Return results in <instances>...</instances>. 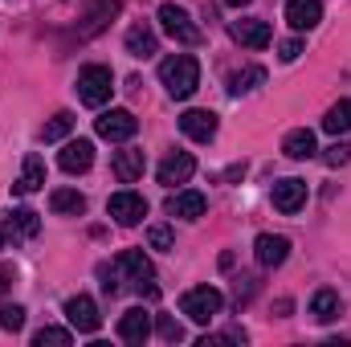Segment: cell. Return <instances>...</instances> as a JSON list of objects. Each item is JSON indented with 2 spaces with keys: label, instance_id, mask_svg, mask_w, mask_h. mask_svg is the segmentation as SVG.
Wrapping results in <instances>:
<instances>
[{
  "label": "cell",
  "instance_id": "obj_32",
  "mask_svg": "<svg viewBox=\"0 0 351 347\" xmlns=\"http://www.w3.org/2000/svg\"><path fill=\"white\" fill-rule=\"evenodd\" d=\"M245 339H250V335H245L241 327H229L225 335H204V339H200V347H217V344H245Z\"/></svg>",
  "mask_w": 351,
  "mask_h": 347
},
{
  "label": "cell",
  "instance_id": "obj_15",
  "mask_svg": "<svg viewBox=\"0 0 351 347\" xmlns=\"http://www.w3.org/2000/svg\"><path fill=\"white\" fill-rule=\"evenodd\" d=\"M286 21H290V29L311 33L323 21V0H290L286 4Z\"/></svg>",
  "mask_w": 351,
  "mask_h": 347
},
{
  "label": "cell",
  "instance_id": "obj_28",
  "mask_svg": "<svg viewBox=\"0 0 351 347\" xmlns=\"http://www.w3.org/2000/svg\"><path fill=\"white\" fill-rule=\"evenodd\" d=\"M70 331H62V327H41L37 335H33V347H70Z\"/></svg>",
  "mask_w": 351,
  "mask_h": 347
},
{
  "label": "cell",
  "instance_id": "obj_36",
  "mask_svg": "<svg viewBox=\"0 0 351 347\" xmlns=\"http://www.w3.org/2000/svg\"><path fill=\"white\" fill-rule=\"evenodd\" d=\"M12 278H16V274H12V265H0V298L8 294V286H12Z\"/></svg>",
  "mask_w": 351,
  "mask_h": 347
},
{
  "label": "cell",
  "instance_id": "obj_20",
  "mask_svg": "<svg viewBox=\"0 0 351 347\" xmlns=\"http://www.w3.org/2000/svg\"><path fill=\"white\" fill-rule=\"evenodd\" d=\"M204 208H208L204 192H176L168 200V213L180 217V221H196V217H204Z\"/></svg>",
  "mask_w": 351,
  "mask_h": 347
},
{
  "label": "cell",
  "instance_id": "obj_4",
  "mask_svg": "<svg viewBox=\"0 0 351 347\" xmlns=\"http://www.w3.org/2000/svg\"><path fill=\"white\" fill-rule=\"evenodd\" d=\"M110 90H114L110 66H82V70H78V98H82L86 106L110 102Z\"/></svg>",
  "mask_w": 351,
  "mask_h": 347
},
{
  "label": "cell",
  "instance_id": "obj_18",
  "mask_svg": "<svg viewBox=\"0 0 351 347\" xmlns=\"http://www.w3.org/2000/svg\"><path fill=\"white\" fill-rule=\"evenodd\" d=\"M4 229H8V237H12V241H29V237H37V233H41V217H37L33 208H12V213H8V221H4Z\"/></svg>",
  "mask_w": 351,
  "mask_h": 347
},
{
  "label": "cell",
  "instance_id": "obj_23",
  "mask_svg": "<svg viewBox=\"0 0 351 347\" xmlns=\"http://www.w3.org/2000/svg\"><path fill=\"white\" fill-rule=\"evenodd\" d=\"M282 152H286L290 160H311V156H319V143H315V131H306V127H298V131H290V135L282 139Z\"/></svg>",
  "mask_w": 351,
  "mask_h": 347
},
{
  "label": "cell",
  "instance_id": "obj_13",
  "mask_svg": "<svg viewBox=\"0 0 351 347\" xmlns=\"http://www.w3.org/2000/svg\"><path fill=\"white\" fill-rule=\"evenodd\" d=\"M192 172H196V160H192L188 152H172V156L160 164V172H156V176H160V184H164V188H176V184H188Z\"/></svg>",
  "mask_w": 351,
  "mask_h": 347
},
{
  "label": "cell",
  "instance_id": "obj_1",
  "mask_svg": "<svg viewBox=\"0 0 351 347\" xmlns=\"http://www.w3.org/2000/svg\"><path fill=\"white\" fill-rule=\"evenodd\" d=\"M152 278H156V270H152V261H147L143 250H123L110 265H102V290H106V294H123L127 286H135L139 294L156 298L160 290H156Z\"/></svg>",
  "mask_w": 351,
  "mask_h": 347
},
{
  "label": "cell",
  "instance_id": "obj_17",
  "mask_svg": "<svg viewBox=\"0 0 351 347\" xmlns=\"http://www.w3.org/2000/svg\"><path fill=\"white\" fill-rule=\"evenodd\" d=\"M110 168H114V176H119L123 184H135V180L143 176V168H147V156H143L139 147H123V152H114Z\"/></svg>",
  "mask_w": 351,
  "mask_h": 347
},
{
  "label": "cell",
  "instance_id": "obj_8",
  "mask_svg": "<svg viewBox=\"0 0 351 347\" xmlns=\"http://www.w3.org/2000/svg\"><path fill=\"white\" fill-rule=\"evenodd\" d=\"M66 319H70V327H78V331H86V335H94V331L102 327V315H98V307H94L90 294L66 298Z\"/></svg>",
  "mask_w": 351,
  "mask_h": 347
},
{
  "label": "cell",
  "instance_id": "obj_34",
  "mask_svg": "<svg viewBox=\"0 0 351 347\" xmlns=\"http://www.w3.org/2000/svg\"><path fill=\"white\" fill-rule=\"evenodd\" d=\"M147 241H152V250H172V229L168 225H152Z\"/></svg>",
  "mask_w": 351,
  "mask_h": 347
},
{
  "label": "cell",
  "instance_id": "obj_25",
  "mask_svg": "<svg viewBox=\"0 0 351 347\" xmlns=\"http://www.w3.org/2000/svg\"><path fill=\"white\" fill-rule=\"evenodd\" d=\"M114 12H119V0H94V4H90V12H86V25L78 29V37H94V33H98Z\"/></svg>",
  "mask_w": 351,
  "mask_h": 347
},
{
  "label": "cell",
  "instance_id": "obj_14",
  "mask_svg": "<svg viewBox=\"0 0 351 347\" xmlns=\"http://www.w3.org/2000/svg\"><path fill=\"white\" fill-rule=\"evenodd\" d=\"M180 131L188 139H196V143H208L217 135V115L213 110H184L180 115Z\"/></svg>",
  "mask_w": 351,
  "mask_h": 347
},
{
  "label": "cell",
  "instance_id": "obj_38",
  "mask_svg": "<svg viewBox=\"0 0 351 347\" xmlns=\"http://www.w3.org/2000/svg\"><path fill=\"white\" fill-rule=\"evenodd\" d=\"M4 237H8V229H4V221H0V250H4Z\"/></svg>",
  "mask_w": 351,
  "mask_h": 347
},
{
  "label": "cell",
  "instance_id": "obj_19",
  "mask_svg": "<svg viewBox=\"0 0 351 347\" xmlns=\"http://www.w3.org/2000/svg\"><path fill=\"white\" fill-rule=\"evenodd\" d=\"M41 184H45V160H41L37 152H29V156H25V168H21V180L12 184V192H16V196H29V192H37Z\"/></svg>",
  "mask_w": 351,
  "mask_h": 347
},
{
  "label": "cell",
  "instance_id": "obj_26",
  "mask_svg": "<svg viewBox=\"0 0 351 347\" xmlns=\"http://www.w3.org/2000/svg\"><path fill=\"white\" fill-rule=\"evenodd\" d=\"M323 131H327V135H343V131H351V98L335 102V106L327 110V119H323Z\"/></svg>",
  "mask_w": 351,
  "mask_h": 347
},
{
  "label": "cell",
  "instance_id": "obj_29",
  "mask_svg": "<svg viewBox=\"0 0 351 347\" xmlns=\"http://www.w3.org/2000/svg\"><path fill=\"white\" fill-rule=\"evenodd\" d=\"M258 82H265V70H262V66H250L245 74H233V86H229V94H245V90H254Z\"/></svg>",
  "mask_w": 351,
  "mask_h": 347
},
{
  "label": "cell",
  "instance_id": "obj_6",
  "mask_svg": "<svg viewBox=\"0 0 351 347\" xmlns=\"http://www.w3.org/2000/svg\"><path fill=\"white\" fill-rule=\"evenodd\" d=\"M94 131H98L102 139H110V143H127V139L139 131V119H135L131 110H102V115L94 119Z\"/></svg>",
  "mask_w": 351,
  "mask_h": 347
},
{
  "label": "cell",
  "instance_id": "obj_21",
  "mask_svg": "<svg viewBox=\"0 0 351 347\" xmlns=\"http://www.w3.org/2000/svg\"><path fill=\"white\" fill-rule=\"evenodd\" d=\"M156 49H160V37H156L152 25H131L127 29V53L131 58H152Z\"/></svg>",
  "mask_w": 351,
  "mask_h": 347
},
{
  "label": "cell",
  "instance_id": "obj_10",
  "mask_svg": "<svg viewBox=\"0 0 351 347\" xmlns=\"http://www.w3.org/2000/svg\"><path fill=\"white\" fill-rule=\"evenodd\" d=\"M302 204H306V184H302V180L290 176V180H278V184H274V208H278V213L294 217Z\"/></svg>",
  "mask_w": 351,
  "mask_h": 347
},
{
  "label": "cell",
  "instance_id": "obj_24",
  "mask_svg": "<svg viewBox=\"0 0 351 347\" xmlns=\"http://www.w3.org/2000/svg\"><path fill=\"white\" fill-rule=\"evenodd\" d=\"M339 311H343V302H339L335 290H315V298H311V319L315 323H335Z\"/></svg>",
  "mask_w": 351,
  "mask_h": 347
},
{
  "label": "cell",
  "instance_id": "obj_16",
  "mask_svg": "<svg viewBox=\"0 0 351 347\" xmlns=\"http://www.w3.org/2000/svg\"><path fill=\"white\" fill-rule=\"evenodd\" d=\"M58 164H62V172H70V176L86 172L90 164H94V143H90V139H70V143L62 147Z\"/></svg>",
  "mask_w": 351,
  "mask_h": 347
},
{
  "label": "cell",
  "instance_id": "obj_22",
  "mask_svg": "<svg viewBox=\"0 0 351 347\" xmlns=\"http://www.w3.org/2000/svg\"><path fill=\"white\" fill-rule=\"evenodd\" d=\"M49 208H53L58 217H82V213H86V196H82L78 188H53V192H49Z\"/></svg>",
  "mask_w": 351,
  "mask_h": 347
},
{
  "label": "cell",
  "instance_id": "obj_31",
  "mask_svg": "<svg viewBox=\"0 0 351 347\" xmlns=\"http://www.w3.org/2000/svg\"><path fill=\"white\" fill-rule=\"evenodd\" d=\"M156 331H160V339H168V344H180V339H184V327L176 323L172 315H160V319H156Z\"/></svg>",
  "mask_w": 351,
  "mask_h": 347
},
{
  "label": "cell",
  "instance_id": "obj_35",
  "mask_svg": "<svg viewBox=\"0 0 351 347\" xmlns=\"http://www.w3.org/2000/svg\"><path fill=\"white\" fill-rule=\"evenodd\" d=\"M298 53H302V41H298V37H290V41L278 45V58H282V62H294Z\"/></svg>",
  "mask_w": 351,
  "mask_h": 347
},
{
  "label": "cell",
  "instance_id": "obj_33",
  "mask_svg": "<svg viewBox=\"0 0 351 347\" xmlns=\"http://www.w3.org/2000/svg\"><path fill=\"white\" fill-rule=\"evenodd\" d=\"M323 160H327L331 168H339V164H351V143H335V147H327V152H323Z\"/></svg>",
  "mask_w": 351,
  "mask_h": 347
},
{
  "label": "cell",
  "instance_id": "obj_27",
  "mask_svg": "<svg viewBox=\"0 0 351 347\" xmlns=\"http://www.w3.org/2000/svg\"><path fill=\"white\" fill-rule=\"evenodd\" d=\"M70 127H74V115H70V110H58V115L41 127V139H45V143H58V139L70 135Z\"/></svg>",
  "mask_w": 351,
  "mask_h": 347
},
{
  "label": "cell",
  "instance_id": "obj_7",
  "mask_svg": "<svg viewBox=\"0 0 351 347\" xmlns=\"http://www.w3.org/2000/svg\"><path fill=\"white\" fill-rule=\"evenodd\" d=\"M106 213H110L119 225H139V221L147 217V200H143L139 192H114V196L106 200Z\"/></svg>",
  "mask_w": 351,
  "mask_h": 347
},
{
  "label": "cell",
  "instance_id": "obj_3",
  "mask_svg": "<svg viewBox=\"0 0 351 347\" xmlns=\"http://www.w3.org/2000/svg\"><path fill=\"white\" fill-rule=\"evenodd\" d=\"M160 25H164V33L172 37L176 45H200L204 41V33H200V25L188 16V8H180V4H160Z\"/></svg>",
  "mask_w": 351,
  "mask_h": 347
},
{
  "label": "cell",
  "instance_id": "obj_2",
  "mask_svg": "<svg viewBox=\"0 0 351 347\" xmlns=\"http://www.w3.org/2000/svg\"><path fill=\"white\" fill-rule=\"evenodd\" d=\"M160 82L168 86L172 98H188L192 90L200 86V62L192 53H176V58H164L160 62Z\"/></svg>",
  "mask_w": 351,
  "mask_h": 347
},
{
  "label": "cell",
  "instance_id": "obj_12",
  "mask_svg": "<svg viewBox=\"0 0 351 347\" xmlns=\"http://www.w3.org/2000/svg\"><path fill=\"white\" fill-rule=\"evenodd\" d=\"M254 254H258V265L274 270V265H282V261L290 258V237H282V233H262V237L254 241Z\"/></svg>",
  "mask_w": 351,
  "mask_h": 347
},
{
  "label": "cell",
  "instance_id": "obj_11",
  "mask_svg": "<svg viewBox=\"0 0 351 347\" xmlns=\"http://www.w3.org/2000/svg\"><path fill=\"white\" fill-rule=\"evenodd\" d=\"M147 335H152V315L143 311V307H131L123 319H119V339L123 344H147Z\"/></svg>",
  "mask_w": 351,
  "mask_h": 347
},
{
  "label": "cell",
  "instance_id": "obj_30",
  "mask_svg": "<svg viewBox=\"0 0 351 347\" xmlns=\"http://www.w3.org/2000/svg\"><path fill=\"white\" fill-rule=\"evenodd\" d=\"M0 327L4 331H21L25 327V307H16V302L12 307H0Z\"/></svg>",
  "mask_w": 351,
  "mask_h": 347
},
{
  "label": "cell",
  "instance_id": "obj_37",
  "mask_svg": "<svg viewBox=\"0 0 351 347\" xmlns=\"http://www.w3.org/2000/svg\"><path fill=\"white\" fill-rule=\"evenodd\" d=\"M225 4H229V8H245L250 0H225Z\"/></svg>",
  "mask_w": 351,
  "mask_h": 347
},
{
  "label": "cell",
  "instance_id": "obj_9",
  "mask_svg": "<svg viewBox=\"0 0 351 347\" xmlns=\"http://www.w3.org/2000/svg\"><path fill=\"white\" fill-rule=\"evenodd\" d=\"M229 33H233V41H241L245 49H265L269 41H274V33H269V25L258 21V16H245V21H233L229 25Z\"/></svg>",
  "mask_w": 351,
  "mask_h": 347
},
{
  "label": "cell",
  "instance_id": "obj_5",
  "mask_svg": "<svg viewBox=\"0 0 351 347\" xmlns=\"http://www.w3.org/2000/svg\"><path fill=\"white\" fill-rule=\"evenodd\" d=\"M221 307H225V298H221V290H213V286H196V290H188V294L180 298V311H184L192 323H208V319H217Z\"/></svg>",
  "mask_w": 351,
  "mask_h": 347
}]
</instances>
